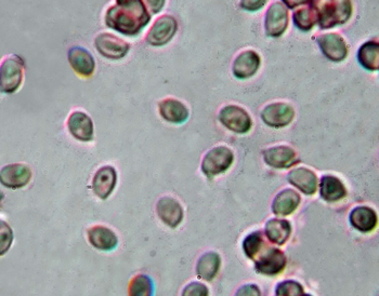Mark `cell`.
Returning a JSON list of instances; mask_svg holds the SVG:
<instances>
[{"label":"cell","instance_id":"6da1fadb","mask_svg":"<svg viewBox=\"0 0 379 296\" xmlns=\"http://www.w3.org/2000/svg\"><path fill=\"white\" fill-rule=\"evenodd\" d=\"M150 19L140 0H118L106 12V24L123 35L136 36L148 26Z\"/></svg>","mask_w":379,"mask_h":296},{"label":"cell","instance_id":"7a4b0ae2","mask_svg":"<svg viewBox=\"0 0 379 296\" xmlns=\"http://www.w3.org/2000/svg\"><path fill=\"white\" fill-rule=\"evenodd\" d=\"M317 21L322 30L334 28L349 20L352 13L351 1H314Z\"/></svg>","mask_w":379,"mask_h":296},{"label":"cell","instance_id":"3957f363","mask_svg":"<svg viewBox=\"0 0 379 296\" xmlns=\"http://www.w3.org/2000/svg\"><path fill=\"white\" fill-rule=\"evenodd\" d=\"M24 63L18 55L6 57L0 64V91L3 93L15 92L22 83Z\"/></svg>","mask_w":379,"mask_h":296},{"label":"cell","instance_id":"277c9868","mask_svg":"<svg viewBox=\"0 0 379 296\" xmlns=\"http://www.w3.org/2000/svg\"><path fill=\"white\" fill-rule=\"evenodd\" d=\"M233 159V152L229 147H215L205 155L202 162V171L206 177H216L231 167Z\"/></svg>","mask_w":379,"mask_h":296},{"label":"cell","instance_id":"5b68a950","mask_svg":"<svg viewBox=\"0 0 379 296\" xmlns=\"http://www.w3.org/2000/svg\"><path fill=\"white\" fill-rule=\"evenodd\" d=\"M219 120L224 127L235 133H247L253 121L249 112L236 105H228L219 112Z\"/></svg>","mask_w":379,"mask_h":296},{"label":"cell","instance_id":"8992f818","mask_svg":"<svg viewBox=\"0 0 379 296\" xmlns=\"http://www.w3.org/2000/svg\"><path fill=\"white\" fill-rule=\"evenodd\" d=\"M178 24L171 15H163L157 19L146 35V43L154 47H162L168 43L176 34Z\"/></svg>","mask_w":379,"mask_h":296},{"label":"cell","instance_id":"52a82bcc","mask_svg":"<svg viewBox=\"0 0 379 296\" xmlns=\"http://www.w3.org/2000/svg\"><path fill=\"white\" fill-rule=\"evenodd\" d=\"M258 254L260 257L255 259V263H256L257 270L262 274H279L283 270L284 267L286 266V257L281 250L276 248H266L264 246L257 255Z\"/></svg>","mask_w":379,"mask_h":296},{"label":"cell","instance_id":"ba28073f","mask_svg":"<svg viewBox=\"0 0 379 296\" xmlns=\"http://www.w3.org/2000/svg\"><path fill=\"white\" fill-rule=\"evenodd\" d=\"M97 50L100 55L112 60H119L128 53L130 46L125 40L112 35L110 32H102L95 40Z\"/></svg>","mask_w":379,"mask_h":296},{"label":"cell","instance_id":"9c48e42d","mask_svg":"<svg viewBox=\"0 0 379 296\" xmlns=\"http://www.w3.org/2000/svg\"><path fill=\"white\" fill-rule=\"evenodd\" d=\"M32 175V170L26 164H8L0 170V183L8 188H22L30 182Z\"/></svg>","mask_w":379,"mask_h":296},{"label":"cell","instance_id":"30bf717a","mask_svg":"<svg viewBox=\"0 0 379 296\" xmlns=\"http://www.w3.org/2000/svg\"><path fill=\"white\" fill-rule=\"evenodd\" d=\"M295 117L294 108L286 103H273L262 110V118L266 125L273 128L286 127Z\"/></svg>","mask_w":379,"mask_h":296},{"label":"cell","instance_id":"8fae6325","mask_svg":"<svg viewBox=\"0 0 379 296\" xmlns=\"http://www.w3.org/2000/svg\"><path fill=\"white\" fill-rule=\"evenodd\" d=\"M289 26V12L282 3H274L266 14V35L278 38L283 35Z\"/></svg>","mask_w":379,"mask_h":296},{"label":"cell","instance_id":"7c38bea8","mask_svg":"<svg viewBox=\"0 0 379 296\" xmlns=\"http://www.w3.org/2000/svg\"><path fill=\"white\" fill-rule=\"evenodd\" d=\"M322 52L333 62H342L348 55V47L342 36L335 32L325 34L318 38Z\"/></svg>","mask_w":379,"mask_h":296},{"label":"cell","instance_id":"4fadbf2b","mask_svg":"<svg viewBox=\"0 0 379 296\" xmlns=\"http://www.w3.org/2000/svg\"><path fill=\"white\" fill-rule=\"evenodd\" d=\"M68 128L72 137L81 142H90L93 139V122L88 115L74 112L70 115Z\"/></svg>","mask_w":379,"mask_h":296},{"label":"cell","instance_id":"5bb4252c","mask_svg":"<svg viewBox=\"0 0 379 296\" xmlns=\"http://www.w3.org/2000/svg\"><path fill=\"white\" fill-rule=\"evenodd\" d=\"M156 212L159 219L171 228H176L184 219V209L181 204L171 197H163L156 204Z\"/></svg>","mask_w":379,"mask_h":296},{"label":"cell","instance_id":"9a60e30c","mask_svg":"<svg viewBox=\"0 0 379 296\" xmlns=\"http://www.w3.org/2000/svg\"><path fill=\"white\" fill-rule=\"evenodd\" d=\"M264 161L275 169H286L299 161L296 152L289 146H275L264 152Z\"/></svg>","mask_w":379,"mask_h":296},{"label":"cell","instance_id":"2e32d148","mask_svg":"<svg viewBox=\"0 0 379 296\" xmlns=\"http://www.w3.org/2000/svg\"><path fill=\"white\" fill-rule=\"evenodd\" d=\"M70 66L81 77L88 78L93 75L96 68V63L93 55L85 48H70L68 55Z\"/></svg>","mask_w":379,"mask_h":296},{"label":"cell","instance_id":"e0dca14e","mask_svg":"<svg viewBox=\"0 0 379 296\" xmlns=\"http://www.w3.org/2000/svg\"><path fill=\"white\" fill-rule=\"evenodd\" d=\"M117 175L112 166H104L96 172L93 179V192L101 199H106L116 186Z\"/></svg>","mask_w":379,"mask_h":296},{"label":"cell","instance_id":"ac0fdd59","mask_svg":"<svg viewBox=\"0 0 379 296\" xmlns=\"http://www.w3.org/2000/svg\"><path fill=\"white\" fill-rule=\"evenodd\" d=\"M262 59L256 51L247 50L239 55L233 63V74L239 79H247L256 74Z\"/></svg>","mask_w":379,"mask_h":296},{"label":"cell","instance_id":"d6986e66","mask_svg":"<svg viewBox=\"0 0 379 296\" xmlns=\"http://www.w3.org/2000/svg\"><path fill=\"white\" fill-rule=\"evenodd\" d=\"M91 246L102 251H112L118 244V238L112 229L106 226H93L87 232Z\"/></svg>","mask_w":379,"mask_h":296},{"label":"cell","instance_id":"ffe728a7","mask_svg":"<svg viewBox=\"0 0 379 296\" xmlns=\"http://www.w3.org/2000/svg\"><path fill=\"white\" fill-rule=\"evenodd\" d=\"M287 179L291 185H294L306 195H313L317 192V175L307 168H297L289 172Z\"/></svg>","mask_w":379,"mask_h":296},{"label":"cell","instance_id":"44dd1931","mask_svg":"<svg viewBox=\"0 0 379 296\" xmlns=\"http://www.w3.org/2000/svg\"><path fill=\"white\" fill-rule=\"evenodd\" d=\"M159 114L171 124H184L188 118V110L184 103L175 99H165L159 102Z\"/></svg>","mask_w":379,"mask_h":296},{"label":"cell","instance_id":"7402d4cb","mask_svg":"<svg viewBox=\"0 0 379 296\" xmlns=\"http://www.w3.org/2000/svg\"><path fill=\"white\" fill-rule=\"evenodd\" d=\"M300 204V196L298 193L293 189H284L278 196L274 198L272 204V211L274 215H289L297 209Z\"/></svg>","mask_w":379,"mask_h":296},{"label":"cell","instance_id":"603a6c76","mask_svg":"<svg viewBox=\"0 0 379 296\" xmlns=\"http://www.w3.org/2000/svg\"><path fill=\"white\" fill-rule=\"evenodd\" d=\"M320 194L325 201L335 202L346 197L347 189L340 179L333 175H325L321 179Z\"/></svg>","mask_w":379,"mask_h":296},{"label":"cell","instance_id":"cb8c5ba5","mask_svg":"<svg viewBox=\"0 0 379 296\" xmlns=\"http://www.w3.org/2000/svg\"><path fill=\"white\" fill-rule=\"evenodd\" d=\"M350 223L360 232L369 233L376 227L377 215L371 208L358 207L350 213Z\"/></svg>","mask_w":379,"mask_h":296},{"label":"cell","instance_id":"d4e9b609","mask_svg":"<svg viewBox=\"0 0 379 296\" xmlns=\"http://www.w3.org/2000/svg\"><path fill=\"white\" fill-rule=\"evenodd\" d=\"M220 262V257L215 252L203 254L196 264V274L200 278L211 282L218 274Z\"/></svg>","mask_w":379,"mask_h":296},{"label":"cell","instance_id":"484cf974","mask_svg":"<svg viewBox=\"0 0 379 296\" xmlns=\"http://www.w3.org/2000/svg\"><path fill=\"white\" fill-rule=\"evenodd\" d=\"M291 226L286 219H270L266 225V235L270 241L284 244L291 236Z\"/></svg>","mask_w":379,"mask_h":296},{"label":"cell","instance_id":"4316f807","mask_svg":"<svg viewBox=\"0 0 379 296\" xmlns=\"http://www.w3.org/2000/svg\"><path fill=\"white\" fill-rule=\"evenodd\" d=\"M359 62L367 70H378L379 68V46L374 41H369L360 48Z\"/></svg>","mask_w":379,"mask_h":296},{"label":"cell","instance_id":"83f0119b","mask_svg":"<svg viewBox=\"0 0 379 296\" xmlns=\"http://www.w3.org/2000/svg\"><path fill=\"white\" fill-rule=\"evenodd\" d=\"M153 282L146 275H137L128 286L129 296H153Z\"/></svg>","mask_w":379,"mask_h":296},{"label":"cell","instance_id":"f1b7e54d","mask_svg":"<svg viewBox=\"0 0 379 296\" xmlns=\"http://www.w3.org/2000/svg\"><path fill=\"white\" fill-rule=\"evenodd\" d=\"M315 22H317V12L314 8V1H311L309 7L299 9L296 12H294L295 26L299 30H304V32L310 30L313 28Z\"/></svg>","mask_w":379,"mask_h":296},{"label":"cell","instance_id":"f546056e","mask_svg":"<svg viewBox=\"0 0 379 296\" xmlns=\"http://www.w3.org/2000/svg\"><path fill=\"white\" fill-rule=\"evenodd\" d=\"M264 237L262 232H255L249 235L246 239L244 240V251L249 259H254L262 246H264Z\"/></svg>","mask_w":379,"mask_h":296},{"label":"cell","instance_id":"4dcf8cb0","mask_svg":"<svg viewBox=\"0 0 379 296\" xmlns=\"http://www.w3.org/2000/svg\"><path fill=\"white\" fill-rule=\"evenodd\" d=\"M13 242V232L7 221L0 219V257L9 251Z\"/></svg>","mask_w":379,"mask_h":296},{"label":"cell","instance_id":"1f68e13d","mask_svg":"<svg viewBox=\"0 0 379 296\" xmlns=\"http://www.w3.org/2000/svg\"><path fill=\"white\" fill-rule=\"evenodd\" d=\"M275 293L278 296H302L304 288L298 282L289 280V282H281L276 286Z\"/></svg>","mask_w":379,"mask_h":296},{"label":"cell","instance_id":"d6a6232c","mask_svg":"<svg viewBox=\"0 0 379 296\" xmlns=\"http://www.w3.org/2000/svg\"><path fill=\"white\" fill-rule=\"evenodd\" d=\"M182 296H208V289L201 282H191L184 288Z\"/></svg>","mask_w":379,"mask_h":296},{"label":"cell","instance_id":"836d02e7","mask_svg":"<svg viewBox=\"0 0 379 296\" xmlns=\"http://www.w3.org/2000/svg\"><path fill=\"white\" fill-rule=\"evenodd\" d=\"M235 296H262V292L255 284H245L237 290Z\"/></svg>","mask_w":379,"mask_h":296},{"label":"cell","instance_id":"e575fe53","mask_svg":"<svg viewBox=\"0 0 379 296\" xmlns=\"http://www.w3.org/2000/svg\"><path fill=\"white\" fill-rule=\"evenodd\" d=\"M266 0H255V1H242L241 7L245 10L257 11L266 5Z\"/></svg>","mask_w":379,"mask_h":296},{"label":"cell","instance_id":"d590c367","mask_svg":"<svg viewBox=\"0 0 379 296\" xmlns=\"http://www.w3.org/2000/svg\"><path fill=\"white\" fill-rule=\"evenodd\" d=\"M146 5L150 7L152 12L157 13L159 12V10H161L162 8L165 5V1H146Z\"/></svg>","mask_w":379,"mask_h":296},{"label":"cell","instance_id":"8d00e7d4","mask_svg":"<svg viewBox=\"0 0 379 296\" xmlns=\"http://www.w3.org/2000/svg\"><path fill=\"white\" fill-rule=\"evenodd\" d=\"M310 3H311V1H304V0H300V1H289V0H287V1H285V3H286L289 8H294L300 5H309Z\"/></svg>","mask_w":379,"mask_h":296},{"label":"cell","instance_id":"74e56055","mask_svg":"<svg viewBox=\"0 0 379 296\" xmlns=\"http://www.w3.org/2000/svg\"><path fill=\"white\" fill-rule=\"evenodd\" d=\"M3 198H5V195L3 194V192H0V204L3 202Z\"/></svg>","mask_w":379,"mask_h":296},{"label":"cell","instance_id":"f35d334b","mask_svg":"<svg viewBox=\"0 0 379 296\" xmlns=\"http://www.w3.org/2000/svg\"><path fill=\"white\" fill-rule=\"evenodd\" d=\"M302 296H311V295H309V294H304V295Z\"/></svg>","mask_w":379,"mask_h":296}]
</instances>
